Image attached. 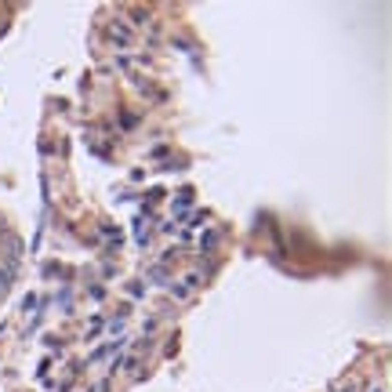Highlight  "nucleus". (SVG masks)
I'll return each instance as SVG.
<instances>
[{
    "label": "nucleus",
    "mask_w": 392,
    "mask_h": 392,
    "mask_svg": "<svg viewBox=\"0 0 392 392\" xmlns=\"http://www.w3.org/2000/svg\"><path fill=\"white\" fill-rule=\"evenodd\" d=\"M120 352H123V338H116V341H105V345H98V349L87 356V363H102V359H109V356L116 359Z\"/></svg>",
    "instance_id": "obj_1"
},
{
    "label": "nucleus",
    "mask_w": 392,
    "mask_h": 392,
    "mask_svg": "<svg viewBox=\"0 0 392 392\" xmlns=\"http://www.w3.org/2000/svg\"><path fill=\"white\" fill-rule=\"evenodd\" d=\"M149 229H153V225H149V222H142V218L135 222V243H138V247H146V243H149V236H153Z\"/></svg>",
    "instance_id": "obj_2"
},
{
    "label": "nucleus",
    "mask_w": 392,
    "mask_h": 392,
    "mask_svg": "<svg viewBox=\"0 0 392 392\" xmlns=\"http://www.w3.org/2000/svg\"><path fill=\"white\" fill-rule=\"evenodd\" d=\"M109 37H116V44H131V40H135V33H131V29L123 26V22H113V29H109Z\"/></svg>",
    "instance_id": "obj_3"
},
{
    "label": "nucleus",
    "mask_w": 392,
    "mask_h": 392,
    "mask_svg": "<svg viewBox=\"0 0 392 392\" xmlns=\"http://www.w3.org/2000/svg\"><path fill=\"white\" fill-rule=\"evenodd\" d=\"M196 284H200V276H185V280H182V284L175 287V294H178V298H185V294H189V291H193Z\"/></svg>",
    "instance_id": "obj_4"
},
{
    "label": "nucleus",
    "mask_w": 392,
    "mask_h": 392,
    "mask_svg": "<svg viewBox=\"0 0 392 392\" xmlns=\"http://www.w3.org/2000/svg\"><path fill=\"white\" fill-rule=\"evenodd\" d=\"M127 294H131V298H146V294H149V291H146V280H142V284L135 280V284L127 287Z\"/></svg>",
    "instance_id": "obj_5"
},
{
    "label": "nucleus",
    "mask_w": 392,
    "mask_h": 392,
    "mask_svg": "<svg viewBox=\"0 0 392 392\" xmlns=\"http://www.w3.org/2000/svg\"><path fill=\"white\" fill-rule=\"evenodd\" d=\"M109 381H113V378H109V374H105V378H98V381H95V385H91L87 392H105V388H109Z\"/></svg>",
    "instance_id": "obj_6"
},
{
    "label": "nucleus",
    "mask_w": 392,
    "mask_h": 392,
    "mask_svg": "<svg viewBox=\"0 0 392 392\" xmlns=\"http://www.w3.org/2000/svg\"><path fill=\"white\" fill-rule=\"evenodd\" d=\"M102 327H105V323H102V316H95V320H91V323H87V338H91V334H98V331H102Z\"/></svg>",
    "instance_id": "obj_7"
},
{
    "label": "nucleus",
    "mask_w": 392,
    "mask_h": 392,
    "mask_svg": "<svg viewBox=\"0 0 392 392\" xmlns=\"http://www.w3.org/2000/svg\"><path fill=\"white\" fill-rule=\"evenodd\" d=\"M214 243H218V232H214V229H211V232H207V236H203V250H211V247H214Z\"/></svg>",
    "instance_id": "obj_8"
},
{
    "label": "nucleus",
    "mask_w": 392,
    "mask_h": 392,
    "mask_svg": "<svg viewBox=\"0 0 392 392\" xmlns=\"http://www.w3.org/2000/svg\"><path fill=\"white\" fill-rule=\"evenodd\" d=\"M33 309H37V294H29L26 302H22V312H33Z\"/></svg>",
    "instance_id": "obj_9"
},
{
    "label": "nucleus",
    "mask_w": 392,
    "mask_h": 392,
    "mask_svg": "<svg viewBox=\"0 0 392 392\" xmlns=\"http://www.w3.org/2000/svg\"><path fill=\"white\" fill-rule=\"evenodd\" d=\"M120 331H123V316H116L113 323H109V334H120Z\"/></svg>",
    "instance_id": "obj_10"
},
{
    "label": "nucleus",
    "mask_w": 392,
    "mask_h": 392,
    "mask_svg": "<svg viewBox=\"0 0 392 392\" xmlns=\"http://www.w3.org/2000/svg\"><path fill=\"white\" fill-rule=\"evenodd\" d=\"M345 392H363V385H352V388H345Z\"/></svg>",
    "instance_id": "obj_11"
},
{
    "label": "nucleus",
    "mask_w": 392,
    "mask_h": 392,
    "mask_svg": "<svg viewBox=\"0 0 392 392\" xmlns=\"http://www.w3.org/2000/svg\"><path fill=\"white\" fill-rule=\"evenodd\" d=\"M370 392H385V388H381V385H378V388H370Z\"/></svg>",
    "instance_id": "obj_12"
}]
</instances>
